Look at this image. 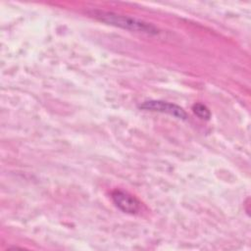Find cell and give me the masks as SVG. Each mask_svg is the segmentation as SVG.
I'll list each match as a JSON object with an SVG mask.
<instances>
[{"label": "cell", "instance_id": "cell-1", "mask_svg": "<svg viewBox=\"0 0 251 251\" xmlns=\"http://www.w3.org/2000/svg\"><path fill=\"white\" fill-rule=\"evenodd\" d=\"M90 16L95 18L96 20L105 23L107 25H111L117 27H121L123 29L131 30L135 32H142L146 34H158L159 29L156 27L153 24L144 22L142 20L117 14L114 12H108V11H102V10H92L88 12Z\"/></svg>", "mask_w": 251, "mask_h": 251}, {"label": "cell", "instance_id": "cell-2", "mask_svg": "<svg viewBox=\"0 0 251 251\" xmlns=\"http://www.w3.org/2000/svg\"><path fill=\"white\" fill-rule=\"evenodd\" d=\"M138 108L144 111L168 114L179 120L187 119V113L183 110V108H181L176 104L163 101V100H147L139 104Z\"/></svg>", "mask_w": 251, "mask_h": 251}, {"label": "cell", "instance_id": "cell-3", "mask_svg": "<svg viewBox=\"0 0 251 251\" xmlns=\"http://www.w3.org/2000/svg\"><path fill=\"white\" fill-rule=\"evenodd\" d=\"M111 198L114 204L124 213L136 214L140 210V202L126 191L115 189L111 193Z\"/></svg>", "mask_w": 251, "mask_h": 251}, {"label": "cell", "instance_id": "cell-4", "mask_svg": "<svg viewBox=\"0 0 251 251\" xmlns=\"http://www.w3.org/2000/svg\"><path fill=\"white\" fill-rule=\"evenodd\" d=\"M193 113L201 120H209L211 118V112L208 107L202 103H195L192 106Z\"/></svg>", "mask_w": 251, "mask_h": 251}]
</instances>
